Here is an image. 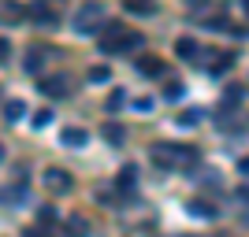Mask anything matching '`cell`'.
<instances>
[{
    "instance_id": "obj_14",
    "label": "cell",
    "mask_w": 249,
    "mask_h": 237,
    "mask_svg": "<svg viewBox=\"0 0 249 237\" xmlns=\"http://www.w3.org/2000/svg\"><path fill=\"white\" fill-rule=\"evenodd\" d=\"M190 215H194V219H212V215H216V207H208V204H201V200H194V204H190Z\"/></svg>"
},
{
    "instance_id": "obj_5",
    "label": "cell",
    "mask_w": 249,
    "mask_h": 237,
    "mask_svg": "<svg viewBox=\"0 0 249 237\" xmlns=\"http://www.w3.org/2000/svg\"><path fill=\"white\" fill-rule=\"evenodd\" d=\"M60 141H63V148H86V144H89V134H86L82 126H63Z\"/></svg>"
},
{
    "instance_id": "obj_21",
    "label": "cell",
    "mask_w": 249,
    "mask_h": 237,
    "mask_svg": "<svg viewBox=\"0 0 249 237\" xmlns=\"http://www.w3.org/2000/svg\"><path fill=\"white\" fill-rule=\"evenodd\" d=\"M67 230H71V234H86L89 226H86V219H78V215H74V219H67Z\"/></svg>"
},
{
    "instance_id": "obj_19",
    "label": "cell",
    "mask_w": 249,
    "mask_h": 237,
    "mask_svg": "<svg viewBox=\"0 0 249 237\" xmlns=\"http://www.w3.org/2000/svg\"><path fill=\"white\" fill-rule=\"evenodd\" d=\"M182 93H186L182 82H175V85H167V89H164V100H182Z\"/></svg>"
},
{
    "instance_id": "obj_16",
    "label": "cell",
    "mask_w": 249,
    "mask_h": 237,
    "mask_svg": "<svg viewBox=\"0 0 249 237\" xmlns=\"http://www.w3.org/2000/svg\"><path fill=\"white\" fill-rule=\"evenodd\" d=\"M134 178H138V167L130 163V167H123V174H119V186H123V189H134Z\"/></svg>"
},
{
    "instance_id": "obj_29",
    "label": "cell",
    "mask_w": 249,
    "mask_h": 237,
    "mask_svg": "<svg viewBox=\"0 0 249 237\" xmlns=\"http://www.w3.org/2000/svg\"><path fill=\"white\" fill-rule=\"evenodd\" d=\"M242 11H246V15H249V0H242Z\"/></svg>"
},
{
    "instance_id": "obj_6",
    "label": "cell",
    "mask_w": 249,
    "mask_h": 237,
    "mask_svg": "<svg viewBox=\"0 0 249 237\" xmlns=\"http://www.w3.org/2000/svg\"><path fill=\"white\" fill-rule=\"evenodd\" d=\"M30 19L45 22V26H56V8H52L49 0H34L30 4Z\"/></svg>"
},
{
    "instance_id": "obj_22",
    "label": "cell",
    "mask_w": 249,
    "mask_h": 237,
    "mask_svg": "<svg viewBox=\"0 0 249 237\" xmlns=\"http://www.w3.org/2000/svg\"><path fill=\"white\" fill-rule=\"evenodd\" d=\"M126 104V93H119V89H115L112 96H108V111H115V108H123Z\"/></svg>"
},
{
    "instance_id": "obj_30",
    "label": "cell",
    "mask_w": 249,
    "mask_h": 237,
    "mask_svg": "<svg viewBox=\"0 0 249 237\" xmlns=\"http://www.w3.org/2000/svg\"><path fill=\"white\" fill-rule=\"evenodd\" d=\"M0 159H4V148H0Z\"/></svg>"
},
{
    "instance_id": "obj_1",
    "label": "cell",
    "mask_w": 249,
    "mask_h": 237,
    "mask_svg": "<svg viewBox=\"0 0 249 237\" xmlns=\"http://www.w3.org/2000/svg\"><path fill=\"white\" fill-rule=\"evenodd\" d=\"M104 37H101V52H134V48H142V33H134V30H126V26H104Z\"/></svg>"
},
{
    "instance_id": "obj_9",
    "label": "cell",
    "mask_w": 249,
    "mask_h": 237,
    "mask_svg": "<svg viewBox=\"0 0 249 237\" xmlns=\"http://www.w3.org/2000/svg\"><path fill=\"white\" fill-rule=\"evenodd\" d=\"M67 85H71L67 74H56V78H45L41 82V93L45 96H67Z\"/></svg>"
},
{
    "instance_id": "obj_23",
    "label": "cell",
    "mask_w": 249,
    "mask_h": 237,
    "mask_svg": "<svg viewBox=\"0 0 249 237\" xmlns=\"http://www.w3.org/2000/svg\"><path fill=\"white\" fill-rule=\"evenodd\" d=\"M49 123H52V111H49V108H41V111L34 115V126H49Z\"/></svg>"
},
{
    "instance_id": "obj_26",
    "label": "cell",
    "mask_w": 249,
    "mask_h": 237,
    "mask_svg": "<svg viewBox=\"0 0 249 237\" xmlns=\"http://www.w3.org/2000/svg\"><path fill=\"white\" fill-rule=\"evenodd\" d=\"M134 108H138V111H149V108H153V100H149V96H142V100H134Z\"/></svg>"
},
{
    "instance_id": "obj_28",
    "label": "cell",
    "mask_w": 249,
    "mask_h": 237,
    "mask_svg": "<svg viewBox=\"0 0 249 237\" xmlns=\"http://www.w3.org/2000/svg\"><path fill=\"white\" fill-rule=\"evenodd\" d=\"M201 4H208V0H190V8H201Z\"/></svg>"
},
{
    "instance_id": "obj_2",
    "label": "cell",
    "mask_w": 249,
    "mask_h": 237,
    "mask_svg": "<svg viewBox=\"0 0 249 237\" xmlns=\"http://www.w3.org/2000/svg\"><path fill=\"white\" fill-rule=\"evenodd\" d=\"M197 159V152L190 144H156L153 148V163L160 167H190Z\"/></svg>"
},
{
    "instance_id": "obj_8",
    "label": "cell",
    "mask_w": 249,
    "mask_h": 237,
    "mask_svg": "<svg viewBox=\"0 0 249 237\" xmlns=\"http://www.w3.org/2000/svg\"><path fill=\"white\" fill-rule=\"evenodd\" d=\"M45 56H49V48L45 45H34L30 52H26V60H22V67H26V74H37L45 67Z\"/></svg>"
},
{
    "instance_id": "obj_27",
    "label": "cell",
    "mask_w": 249,
    "mask_h": 237,
    "mask_svg": "<svg viewBox=\"0 0 249 237\" xmlns=\"http://www.w3.org/2000/svg\"><path fill=\"white\" fill-rule=\"evenodd\" d=\"M238 171H242V174H249V156H246V159L238 163Z\"/></svg>"
},
{
    "instance_id": "obj_18",
    "label": "cell",
    "mask_w": 249,
    "mask_h": 237,
    "mask_svg": "<svg viewBox=\"0 0 249 237\" xmlns=\"http://www.w3.org/2000/svg\"><path fill=\"white\" fill-rule=\"evenodd\" d=\"M197 119H201V111H197V108H190V111L178 115V126H197Z\"/></svg>"
},
{
    "instance_id": "obj_11",
    "label": "cell",
    "mask_w": 249,
    "mask_h": 237,
    "mask_svg": "<svg viewBox=\"0 0 249 237\" xmlns=\"http://www.w3.org/2000/svg\"><path fill=\"white\" fill-rule=\"evenodd\" d=\"M175 56L194 60V56H197V41H194V37H178V41H175Z\"/></svg>"
},
{
    "instance_id": "obj_12",
    "label": "cell",
    "mask_w": 249,
    "mask_h": 237,
    "mask_svg": "<svg viewBox=\"0 0 249 237\" xmlns=\"http://www.w3.org/2000/svg\"><path fill=\"white\" fill-rule=\"evenodd\" d=\"M22 115H26V104L22 100H8L4 104V119H8V123H19Z\"/></svg>"
},
{
    "instance_id": "obj_7",
    "label": "cell",
    "mask_w": 249,
    "mask_h": 237,
    "mask_svg": "<svg viewBox=\"0 0 249 237\" xmlns=\"http://www.w3.org/2000/svg\"><path fill=\"white\" fill-rule=\"evenodd\" d=\"M45 186H49L52 193H67V189H71V178H67V171L49 167V171H45Z\"/></svg>"
},
{
    "instance_id": "obj_10",
    "label": "cell",
    "mask_w": 249,
    "mask_h": 237,
    "mask_svg": "<svg viewBox=\"0 0 249 237\" xmlns=\"http://www.w3.org/2000/svg\"><path fill=\"white\" fill-rule=\"evenodd\" d=\"M134 67H138V74H145V78H160V74H164V60H153V56L138 60Z\"/></svg>"
},
{
    "instance_id": "obj_15",
    "label": "cell",
    "mask_w": 249,
    "mask_h": 237,
    "mask_svg": "<svg viewBox=\"0 0 249 237\" xmlns=\"http://www.w3.org/2000/svg\"><path fill=\"white\" fill-rule=\"evenodd\" d=\"M104 141H108V144H119V141H123V126L108 123V126H104Z\"/></svg>"
},
{
    "instance_id": "obj_31",
    "label": "cell",
    "mask_w": 249,
    "mask_h": 237,
    "mask_svg": "<svg viewBox=\"0 0 249 237\" xmlns=\"http://www.w3.org/2000/svg\"><path fill=\"white\" fill-rule=\"evenodd\" d=\"M186 237H194V234H186Z\"/></svg>"
},
{
    "instance_id": "obj_25",
    "label": "cell",
    "mask_w": 249,
    "mask_h": 237,
    "mask_svg": "<svg viewBox=\"0 0 249 237\" xmlns=\"http://www.w3.org/2000/svg\"><path fill=\"white\" fill-rule=\"evenodd\" d=\"M8 56H11V41H8V37H0V63L8 60Z\"/></svg>"
},
{
    "instance_id": "obj_3",
    "label": "cell",
    "mask_w": 249,
    "mask_h": 237,
    "mask_svg": "<svg viewBox=\"0 0 249 237\" xmlns=\"http://www.w3.org/2000/svg\"><path fill=\"white\" fill-rule=\"evenodd\" d=\"M101 22H104V8L101 4H86V8L74 11L71 26H74V33H101Z\"/></svg>"
},
{
    "instance_id": "obj_4",
    "label": "cell",
    "mask_w": 249,
    "mask_h": 237,
    "mask_svg": "<svg viewBox=\"0 0 249 237\" xmlns=\"http://www.w3.org/2000/svg\"><path fill=\"white\" fill-rule=\"evenodd\" d=\"M0 204H4V207H22V204H26V182L4 186V189H0Z\"/></svg>"
},
{
    "instance_id": "obj_24",
    "label": "cell",
    "mask_w": 249,
    "mask_h": 237,
    "mask_svg": "<svg viewBox=\"0 0 249 237\" xmlns=\"http://www.w3.org/2000/svg\"><path fill=\"white\" fill-rule=\"evenodd\" d=\"M37 219H41V222H52V219H56V207H52V204H45L41 211H37Z\"/></svg>"
},
{
    "instance_id": "obj_20",
    "label": "cell",
    "mask_w": 249,
    "mask_h": 237,
    "mask_svg": "<svg viewBox=\"0 0 249 237\" xmlns=\"http://www.w3.org/2000/svg\"><path fill=\"white\" fill-rule=\"evenodd\" d=\"M108 78H112L108 67H93V71H89V82H108Z\"/></svg>"
},
{
    "instance_id": "obj_17",
    "label": "cell",
    "mask_w": 249,
    "mask_h": 237,
    "mask_svg": "<svg viewBox=\"0 0 249 237\" xmlns=\"http://www.w3.org/2000/svg\"><path fill=\"white\" fill-rule=\"evenodd\" d=\"M231 60H234V56H227V52H219L216 56V63H212V74H223L231 67Z\"/></svg>"
},
{
    "instance_id": "obj_13",
    "label": "cell",
    "mask_w": 249,
    "mask_h": 237,
    "mask_svg": "<svg viewBox=\"0 0 249 237\" xmlns=\"http://www.w3.org/2000/svg\"><path fill=\"white\" fill-rule=\"evenodd\" d=\"M126 11H134V15H153L156 4L153 0H126Z\"/></svg>"
}]
</instances>
